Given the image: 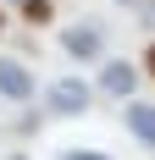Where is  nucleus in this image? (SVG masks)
<instances>
[{
    "label": "nucleus",
    "instance_id": "f257e3e1",
    "mask_svg": "<svg viewBox=\"0 0 155 160\" xmlns=\"http://www.w3.org/2000/svg\"><path fill=\"white\" fill-rule=\"evenodd\" d=\"M61 50L78 55V61H100V55H105V28H100L94 17H83L72 28H61Z\"/></svg>",
    "mask_w": 155,
    "mask_h": 160
},
{
    "label": "nucleus",
    "instance_id": "f03ea898",
    "mask_svg": "<svg viewBox=\"0 0 155 160\" xmlns=\"http://www.w3.org/2000/svg\"><path fill=\"white\" fill-rule=\"evenodd\" d=\"M94 105V88L83 78H56L50 83V116H83Z\"/></svg>",
    "mask_w": 155,
    "mask_h": 160
},
{
    "label": "nucleus",
    "instance_id": "7ed1b4c3",
    "mask_svg": "<svg viewBox=\"0 0 155 160\" xmlns=\"http://www.w3.org/2000/svg\"><path fill=\"white\" fill-rule=\"evenodd\" d=\"M133 88H139V72H133V61H105L100 66V94H111V99H133Z\"/></svg>",
    "mask_w": 155,
    "mask_h": 160
},
{
    "label": "nucleus",
    "instance_id": "20e7f679",
    "mask_svg": "<svg viewBox=\"0 0 155 160\" xmlns=\"http://www.w3.org/2000/svg\"><path fill=\"white\" fill-rule=\"evenodd\" d=\"M0 94L17 99V105H22V99H33V72L17 61V55H0Z\"/></svg>",
    "mask_w": 155,
    "mask_h": 160
},
{
    "label": "nucleus",
    "instance_id": "39448f33",
    "mask_svg": "<svg viewBox=\"0 0 155 160\" xmlns=\"http://www.w3.org/2000/svg\"><path fill=\"white\" fill-rule=\"evenodd\" d=\"M127 132H133V138H139L144 149H155V105L150 99H127Z\"/></svg>",
    "mask_w": 155,
    "mask_h": 160
},
{
    "label": "nucleus",
    "instance_id": "423d86ee",
    "mask_svg": "<svg viewBox=\"0 0 155 160\" xmlns=\"http://www.w3.org/2000/svg\"><path fill=\"white\" fill-rule=\"evenodd\" d=\"M22 17H28V22H50V0H28Z\"/></svg>",
    "mask_w": 155,
    "mask_h": 160
},
{
    "label": "nucleus",
    "instance_id": "0eeeda50",
    "mask_svg": "<svg viewBox=\"0 0 155 160\" xmlns=\"http://www.w3.org/2000/svg\"><path fill=\"white\" fill-rule=\"evenodd\" d=\"M61 160H111V155H100V149H67Z\"/></svg>",
    "mask_w": 155,
    "mask_h": 160
},
{
    "label": "nucleus",
    "instance_id": "6e6552de",
    "mask_svg": "<svg viewBox=\"0 0 155 160\" xmlns=\"http://www.w3.org/2000/svg\"><path fill=\"white\" fill-rule=\"evenodd\" d=\"M139 22H144V28L155 33V0H144V6H139Z\"/></svg>",
    "mask_w": 155,
    "mask_h": 160
},
{
    "label": "nucleus",
    "instance_id": "1a4fd4ad",
    "mask_svg": "<svg viewBox=\"0 0 155 160\" xmlns=\"http://www.w3.org/2000/svg\"><path fill=\"white\" fill-rule=\"evenodd\" d=\"M144 66H150V78H155V39H150V50H144Z\"/></svg>",
    "mask_w": 155,
    "mask_h": 160
},
{
    "label": "nucleus",
    "instance_id": "9d476101",
    "mask_svg": "<svg viewBox=\"0 0 155 160\" xmlns=\"http://www.w3.org/2000/svg\"><path fill=\"white\" fill-rule=\"evenodd\" d=\"M116 6H133V11H139V6H144V0H116Z\"/></svg>",
    "mask_w": 155,
    "mask_h": 160
},
{
    "label": "nucleus",
    "instance_id": "9b49d317",
    "mask_svg": "<svg viewBox=\"0 0 155 160\" xmlns=\"http://www.w3.org/2000/svg\"><path fill=\"white\" fill-rule=\"evenodd\" d=\"M17 6H28V0H17Z\"/></svg>",
    "mask_w": 155,
    "mask_h": 160
},
{
    "label": "nucleus",
    "instance_id": "f8f14e48",
    "mask_svg": "<svg viewBox=\"0 0 155 160\" xmlns=\"http://www.w3.org/2000/svg\"><path fill=\"white\" fill-rule=\"evenodd\" d=\"M0 28H6V17H0Z\"/></svg>",
    "mask_w": 155,
    "mask_h": 160
},
{
    "label": "nucleus",
    "instance_id": "ddd939ff",
    "mask_svg": "<svg viewBox=\"0 0 155 160\" xmlns=\"http://www.w3.org/2000/svg\"><path fill=\"white\" fill-rule=\"evenodd\" d=\"M11 160H22V155H11Z\"/></svg>",
    "mask_w": 155,
    "mask_h": 160
}]
</instances>
